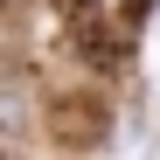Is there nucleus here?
<instances>
[{
	"label": "nucleus",
	"mask_w": 160,
	"mask_h": 160,
	"mask_svg": "<svg viewBox=\"0 0 160 160\" xmlns=\"http://www.w3.org/2000/svg\"><path fill=\"white\" fill-rule=\"evenodd\" d=\"M104 132H112V118H104L98 98H63L56 104V139L63 146H98Z\"/></svg>",
	"instance_id": "1"
},
{
	"label": "nucleus",
	"mask_w": 160,
	"mask_h": 160,
	"mask_svg": "<svg viewBox=\"0 0 160 160\" xmlns=\"http://www.w3.org/2000/svg\"><path fill=\"white\" fill-rule=\"evenodd\" d=\"M14 118H21V112H7V98H0V125H14Z\"/></svg>",
	"instance_id": "2"
},
{
	"label": "nucleus",
	"mask_w": 160,
	"mask_h": 160,
	"mask_svg": "<svg viewBox=\"0 0 160 160\" xmlns=\"http://www.w3.org/2000/svg\"><path fill=\"white\" fill-rule=\"evenodd\" d=\"M0 7H7V0H0Z\"/></svg>",
	"instance_id": "3"
},
{
	"label": "nucleus",
	"mask_w": 160,
	"mask_h": 160,
	"mask_svg": "<svg viewBox=\"0 0 160 160\" xmlns=\"http://www.w3.org/2000/svg\"><path fill=\"white\" fill-rule=\"evenodd\" d=\"M0 160H7V153H0Z\"/></svg>",
	"instance_id": "4"
}]
</instances>
